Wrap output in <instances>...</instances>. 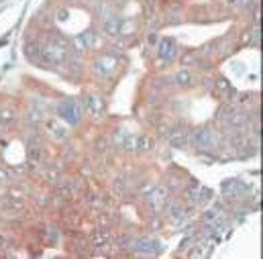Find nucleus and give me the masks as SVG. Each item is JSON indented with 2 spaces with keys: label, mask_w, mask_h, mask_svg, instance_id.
Masks as SVG:
<instances>
[{
  "label": "nucleus",
  "mask_w": 263,
  "mask_h": 259,
  "mask_svg": "<svg viewBox=\"0 0 263 259\" xmlns=\"http://www.w3.org/2000/svg\"><path fill=\"white\" fill-rule=\"evenodd\" d=\"M57 112L68 125H78L82 120V106L75 100H64L57 106Z\"/></svg>",
  "instance_id": "3"
},
{
  "label": "nucleus",
  "mask_w": 263,
  "mask_h": 259,
  "mask_svg": "<svg viewBox=\"0 0 263 259\" xmlns=\"http://www.w3.org/2000/svg\"><path fill=\"white\" fill-rule=\"evenodd\" d=\"M221 190H223L225 198L237 200L239 196H243V194L247 192V186L241 184V182H237V180H225V182H223V186H221Z\"/></svg>",
  "instance_id": "7"
},
{
  "label": "nucleus",
  "mask_w": 263,
  "mask_h": 259,
  "mask_svg": "<svg viewBox=\"0 0 263 259\" xmlns=\"http://www.w3.org/2000/svg\"><path fill=\"white\" fill-rule=\"evenodd\" d=\"M176 82H178V86H190L192 84V75H190V72H186V70H182V72H178L176 74Z\"/></svg>",
  "instance_id": "19"
},
{
  "label": "nucleus",
  "mask_w": 263,
  "mask_h": 259,
  "mask_svg": "<svg viewBox=\"0 0 263 259\" xmlns=\"http://www.w3.org/2000/svg\"><path fill=\"white\" fill-rule=\"evenodd\" d=\"M41 53H43V57H45V62L51 64V66H59V64H64L66 59H68L66 43L61 41V39H49L47 43L43 45Z\"/></svg>",
  "instance_id": "1"
},
{
  "label": "nucleus",
  "mask_w": 263,
  "mask_h": 259,
  "mask_svg": "<svg viewBox=\"0 0 263 259\" xmlns=\"http://www.w3.org/2000/svg\"><path fill=\"white\" fill-rule=\"evenodd\" d=\"M210 198H212V192L208 188H202V202H210Z\"/></svg>",
  "instance_id": "25"
},
{
  "label": "nucleus",
  "mask_w": 263,
  "mask_h": 259,
  "mask_svg": "<svg viewBox=\"0 0 263 259\" xmlns=\"http://www.w3.org/2000/svg\"><path fill=\"white\" fill-rule=\"evenodd\" d=\"M114 68H116V59L113 55H104V57H100L98 62L94 64V74H98V75H111L114 72Z\"/></svg>",
  "instance_id": "8"
},
{
  "label": "nucleus",
  "mask_w": 263,
  "mask_h": 259,
  "mask_svg": "<svg viewBox=\"0 0 263 259\" xmlns=\"http://www.w3.org/2000/svg\"><path fill=\"white\" fill-rule=\"evenodd\" d=\"M102 27H104V33H106V35H111V37L122 33V21H120L118 17H106Z\"/></svg>",
  "instance_id": "12"
},
{
  "label": "nucleus",
  "mask_w": 263,
  "mask_h": 259,
  "mask_svg": "<svg viewBox=\"0 0 263 259\" xmlns=\"http://www.w3.org/2000/svg\"><path fill=\"white\" fill-rule=\"evenodd\" d=\"M27 55H29V59H31V57H33V59H35V57L39 55V49H37V45H35V43H31V45H27Z\"/></svg>",
  "instance_id": "22"
},
{
  "label": "nucleus",
  "mask_w": 263,
  "mask_h": 259,
  "mask_svg": "<svg viewBox=\"0 0 263 259\" xmlns=\"http://www.w3.org/2000/svg\"><path fill=\"white\" fill-rule=\"evenodd\" d=\"M68 17H70L68 10H59V12H57V19H59V21H68Z\"/></svg>",
  "instance_id": "26"
},
{
  "label": "nucleus",
  "mask_w": 263,
  "mask_h": 259,
  "mask_svg": "<svg viewBox=\"0 0 263 259\" xmlns=\"http://www.w3.org/2000/svg\"><path fill=\"white\" fill-rule=\"evenodd\" d=\"M169 217H172L174 222H182L184 221V208L180 202H172L169 204Z\"/></svg>",
  "instance_id": "17"
},
{
  "label": "nucleus",
  "mask_w": 263,
  "mask_h": 259,
  "mask_svg": "<svg viewBox=\"0 0 263 259\" xmlns=\"http://www.w3.org/2000/svg\"><path fill=\"white\" fill-rule=\"evenodd\" d=\"M169 143L176 149H186L190 145V133L186 129H180V131H174L172 137H169Z\"/></svg>",
  "instance_id": "10"
},
{
  "label": "nucleus",
  "mask_w": 263,
  "mask_h": 259,
  "mask_svg": "<svg viewBox=\"0 0 263 259\" xmlns=\"http://www.w3.org/2000/svg\"><path fill=\"white\" fill-rule=\"evenodd\" d=\"M74 47L78 49V51H86V43H84V39H82V35L80 37H75L74 39Z\"/></svg>",
  "instance_id": "23"
},
{
  "label": "nucleus",
  "mask_w": 263,
  "mask_h": 259,
  "mask_svg": "<svg viewBox=\"0 0 263 259\" xmlns=\"http://www.w3.org/2000/svg\"><path fill=\"white\" fill-rule=\"evenodd\" d=\"M82 39H84V43H86V49H92V47H96V45H98V37H96L94 31H86V33L82 35Z\"/></svg>",
  "instance_id": "20"
},
{
  "label": "nucleus",
  "mask_w": 263,
  "mask_h": 259,
  "mask_svg": "<svg viewBox=\"0 0 263 259\" xmlns=\"http://www.w3.org/2000/svg\"><path fill=\"white\" fill-rule=\"evenodd\" d=\"M202 221L210 226V231H219V233H221V228H223V219H221V215H219L216 210H206L204 217H202Z\"/></svg>",
  "instance_id": "13"
},
{
  "label": "nucleus",
  "mask_w": 263,
  "mask_h": 259,
  "mask_svg": "<svg viewBox=\"0 0 263 259\" xmlns=\"http://www.w3.org/2000/svg\"><path fill=\"white\" fill-rule=\"evenodd\" d=\"M192 139H194V145H196L200 151H210V149H214V145H216V133H214L212 129H208V127H202V129L194 131Z\"/></svg>",
  "instance_id": "4"
},
{
  "label": "nucleus",
  "mask_w": 263,
  "mask_h": 259,
  "mask_svg": "<svg viewBox=\"0 0 263 259\" xmlns=\"http://www.w3.org/2000/svg\"><path fill=\"white\" fill-rule=\"evenodd\" d=\"M221 123H223L225 129L239 131V129H243V127L249 125V116H247V112H243L241 109H228V111L223 112Z\"/></svg>",
  "instance_id": "2"
},
{
  "label": "nucleus",
  "mask_w": 263,
  "mask_h": 259,
  "mask_svg": "<svg viewBox=\"0 0 263 259\" xmlns=\"http://www.w3.org/2000/svg\"><path fill=\"white\" fill-rule=\"evenodd\" d=\"M47 129L51 131V137H53V139H66V129L61 127L57 120H49V123H47Z\"/></svg>",
  "instance_id": "16"
},
{
  "label": "nucleus",
  "mask_w": 263,
  "mask_h": 259,
  "mask_svg": "<svg viewBox=\"0 0 263 259\" xmlns=\"http://www.w3.org/2000/svg\"><path fill=\"white\" fill-rule=\"evenodd\" d=\"M178 55V47H176V43L174 39H161L159 41V57L163 59V62H172V59Z\"/></svg>",
  "instance_id": "9"
},
{
  "label": "nucleus",
  "mask_w": 263,
  "mask_h": 259,
  "mask_svg": "<svg viewBox=\"0 0 263 259\" xmlns=\"http://www.w3.org/2000/svg\"><path fill=\"white\" fill-rule=\"evenodd\" d=\"M212 253V243L210 241H206V239H198L196 243H194V251H192V255H196V257H208Z\"/></svg>",
  "instance_id": "14"
},
{
  "label": "nucleus",
  "mask_w": 263,
  "mask_h": 259,
  "mask_svg": "<svg viewBox=\"0 0 263 259\" xmlns=\"http://www.w3.org/2000/svg\"><path fill=\"white\" fill-rule=\"evenodd\" d=\"M108 237H111V233H108L106 228H98V231L92 235V245H94V247H104Z\"/></svg>",
  "instance_id": "15"
},
{
  "label": "nucleus",
  "mask_w": 263,
  "mask_h": 259,
  "mask_svg": "<svg viewBox=\"0 0 263 259\" xmlns=\"http://www.w3.org/2000/svg\"><path fill=\"white\" fill-rule=\"evenodd\" d=\"M86 109H88V112L92 114V116H100L102 112H104V104H102V100H100V96H96V94H90V96H86Z\"/></svg>",
  "instance_id": "11"
},
{
  "label": "nucleus",
  "mask_w": 263,
  "mask_h": 259,
  "mask_svg": "<svg viewBox=\"0 0 263 259\" xmlns=\"http://www.w3.org/2000/svg\"><path fill=\"white\" fill-rule=\"evenodd\" d=\"M8 182H10V174L0 165V184H8Z\"/></svg>",
  "instance_id": "24"
},
{
  "label": "nucleus",
  "mask_w": 263,
  "mask_h": 259,
  "mask_svg": "<svg viewBox=\"0 0 263 259\" xmlns=\"http://www.w3.org/2000/svg\"><path fill=\"white\" fill-rule=\"evenodd\" d=\"M135 251L139 255H157L159 251H163V245L159 241H153V239H139L135 243Z\"/></svg>",
  "instance_id": "6"
},
{
  "label": "nucleus",
  "mask_w": 263,
  "mask_h": 259,
  "mask_svg": "<svg viewBox=\"0 0 263 259\" xmlns=\"http://www.w3.org/2000/svg\"><path fill=\"white\" fill-rule=\"evenodd\" d=\"M165 196H167L165 188L153 186V188H149V190H147L145 200H147V204L153 208V212H159V210L163 208V204H165Z\"/></svg>",
  "instance_id": "5"
},
{
  "label": "nucleus",
  "mask_w": 263,
  "mask_h": 259,
  "mask_svg": "<svg viewBox=\"0 0 263 259\" xmlns=\"http://www.w3.org/2000/svg\"><path fill=\"white\" fill-rule=\"evenodd\" d=\"M149 147H151V139H149V137L141 135V137H137V139H135V151H139V153H143V151H147Z\"/></svg>",
  "instance_id": "18"
},
{
  "label": "nucleus",
  "mask_w": 263,
  "mask_h": 259,
  "mask_svg": "<svg viewBox=\"0 0 263 259\" xmlns=\"http://www.w3.org/2000/svg\"><path fill=\"white\" fill-rule=\"evenodd\" d=\"M12 116H14V112L12 111H0V125H8L10 120H12Z\"/></svg>",
  "instance_id": "21"
}]
</instances>
